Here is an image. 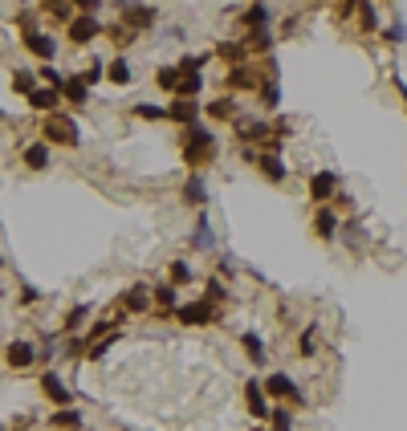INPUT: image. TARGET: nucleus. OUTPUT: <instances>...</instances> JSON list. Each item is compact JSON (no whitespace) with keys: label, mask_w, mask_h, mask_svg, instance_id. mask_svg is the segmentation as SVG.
I'll return each instance as SVG.
<instances>
[{"label":"nucleus","mask_w":407,"mask_h":431,"mask_svg":"<svg viewBox=\"0 0 407 431\" xmlns=\"http://www.w3.org/2000/svg\"><path fill=\"white\" fill-rule=\"evenodd\" d=\"M383 41H387V45H404L407 41V25H391V29H383Z\"/></svg>","instance_id":"nucleus-47"},{"label":"nucleus","mask_w":407,"mask_h":431,"mask_svg":"<svg viewBox=\"0 0 407 431\" xmlns=\"http://www.w3.org/2000/svg\"><path fill=\"white\" fill-rule=\"evenodd\" d=\"M204 114H208L212 123H236V98H212V102L204 106Z\"/></svg>","instance_id":"nucleus-21"},{"label":"nucleus","mask_w":407,"mask_h":431,"mask_svg":"<svg viewBox=\"0 0 407 431\" xmlns=\"http://www.w3.org/2000/svg\"><path fill=\"white\" fill-rule=\"evenodd\" d=\"M244 407H249L257 419H265V415H269V403H265V383H253V379L244 383Z\"/></svg>","instance_id":"nucleus-18"},{"label":"nucleus","mask_w":407,"mask_h":431,"mask_svg":"<svg viewBox=\"0 0 407 431\" xmlns=\"http://www.w3.org/2000/svg\"><path fill=\"white\" fill-rule=\"evenodd\" d=\"M200 102L196 98H171V106H167V118L171 123H180V127H191V123H200Z\"/></svg>","instance_id":"nucleus-7"},{"label":"nucleus","mask_w":407,"mask_h":431,"mask_svg":"<svg viewBox=\"0 0 407 431\" xmlns=\"http://www.w3.org/2000/svg\"><path fill=\"white\" fill-rule=\"evenodd\" d=\"M257 70L244 61V65H228V90H257Z\"/></svg>","instance_id":"nucleus-20"},{"label":"nucleus","mask_w":407,"mask_h":431,"mask_svg":"<svg viewBox=\"0 0 407 431\" xmlns=\"http://www.w3.org/2000/svg\"><path fill=\"white\" fill-rule=\"evenodd\" d=\"M359 29H362V33H379V12H375V0H362V4H359Z\"/></svg>","instance_id":"nucleus-31"},{"label":"nucleus","mask_w":407,"mask_h":431,"mask_svg":"<svg viewBox=\"0 0 407 431\" xmlns=\"http://www.w3.org/2000/svg\"><path fill=\"white\" fill-rule=\"evenodd\" d=\"M37 78H41L45 86H57V90H61V82H65V78H61V74H57V70H53L49 61H45V65H41V70H37Z\"/></svg>","instance_id":"nucleus-46"},{"label":"nucleus","mask_w":407,"mask_h":431,"mask_svg":"<svg viewBox=\"0 0 407 431\" xmlns=\"http://www.w3.org/2000/svg\"><path fill=\"white\" fill-rule=\"evenodd\" d=\"M25 49H29L33 57H41V61H53L57 41H53V37H45V33H37V29H25Z\"/></svg>","instance_id":"nucleus-15"},{"label":"nucleus","mask_w":407,"mask_h":431,"mask_svg":"<svg viewBox=\"0 0 407 431\" xmlns=\"http://www.w3.org/2000/svg\"><path fill=\"white\" fill-rule=\"evenodd\" d=\"M110 4H114V8L123 12V8H131V4H138V0H110Z\"/></svg>","instance_id":"nucleus-53"},{"label":"nucleus","mask_w":407,"mask_h":431,"mask_svg":"<svg viewBox=\"0 0 407 431\" xmlns=\"http://www.w3.org/2000/svg\"><path fill=\"white\" fill-rule=\"evenodd\" d=\"M359 4H362V0H338V17H342V21H351V17L359 12Z\"/></svg>","instance_id":"nucleus-49"},{"label":"nucleus","mask_w":407,"mask_h":431,"mask_svg":"<svg viewBox=\"0 0 407 431\" xmlns=\"http://www.w3.org/2000/svg\"><path fill=\"white\" fill-rule=\"evenodd\" d=\"M176 65H180V74H200V70L208 65V57H180Z\"/></svg>","instance_id":"nucleus-45"},{"label":"nucleus","mask_w":407,"mask_h":431,"mask_svg":"<svg viewBox=\"0 0 407 431\" xmlns=\"http://www.w3.org/2000/svg\"><path fill=\"white\" fill-rule=\"evenodd\" d=\"M135 118L159 123V118H167V110H163V106H155V102H138V106H135Z\"/></svg>","instance_id":"nucleus-36"},{"label":"nucleus","mask_w":407,"mask_h":431,"mask_svg":"<svg viewBox=\"0 0 407 431\" xmlns=\"http://www.w3.org/2000/svg\"><path fill=\"white\" fill-rule=\"evenodd\" d=\"M167 277H171V285H187V281H191V264H187V260H171Z\"/></svg>","instance_id":"nucleus-41"},{"label":"nucleus","mask_w":407,"mask_h":431,"mask_svg":"<svg viewBox=\"0 0 407 431\" xmlns=\"http://www.w3.org/2000/svg\"><path fill=\"white\" fill-rule=\"evenodd\" d=\"M298 350H302V358L310 362V358H317V338H314V326L310 330H302V338H298Z\"/></svg>","instance_id":"nucleus-37"},{"label":"nucleus","mask_w":407,"mask_h":431,"mask_svg":"<svg viewBox=\"0 0 407 431\" xmlns=\"http://www.w3.org/2000/svg\"><path fill=\"white\" fill-rule=\"evenodd\" d=\"M240 41L249 45V49H257V53H269V49H273V33H269V29H249V33H240Z\"/></svg>","instance_id":"nucleus-29"},{"label":"nucleus","mask_w":407,"mask_h":431,"mask_svg":"<svg viewBox=\"0 0 407 431\" xmlns=\"http://www.w3.org/2000/svg\"><path fill=\"white\" fill-rule=\"evenodd\" d=\"M61 98H65L70 106H86V98H90L86 78H65V82H61Z\"/></svg>","instance_id":"nucleus-22"},{"label":"nucleus","mask_w":407,"mask_h":431,"mask_svg":"<svg viewBox=\"0 0 407 431\" xmlns=\"http://www.w3.org/2000/svg\"><path fill=\"white\" fill-rule=\"evenodd\" d=\"M127 29H135V33H143V29H151L155 25V8L151 4H131V8H123V17H118Z\"/></svg>","instance_id":"nucleus-11"},{"label":"nucleus","mask_w":407,"mask_h":431,"mask_svg":"<svg viewBox=\"0 0 407 431\" xmlns=\"http://www.w3.org/2000/svg\"><path fill=\"white\" fill-rule=\"evenodd\" d=\"M306 191H310V200H314V204H330V200L342 191V179H338V171H314Z\"/></svg>","instance_id":"nucleus-5"},{"label":"nucleus","mask_w":407,"mask_h":431,"mask_svg":"<svg viewBox=\"0 0 407 431\" xmlns=\"http://www.w3.org/2000/svg\"><path fill=\"white\" fill-rule=\"evenodd\" d=\"M12 86H17V94H25V98H29V94L37 90V78H33L29 70H17V74H12Z\"/></svg>","instance_id":"nucleus-40"},{"label":"nucleus","mask_w":407,"mask_h":431,"mask_svg":"<svg viewBox=\"0 0 407 431\" xmlns=\"http://www.w3.org/2000/svg\"><path fill=\"white\" fill-rule=\"evenodd\" d=\"M216 57L228 61V65H244V61H249V45L244 41H225L220 49H216Z\"/></svg>","instance_id":"nucleus-25"},{"label":"nucleus","mask_w":407,"mask_h":431,"mask_svg":"<svg viewBox=\"0 0 407 431\" xmlns=\"http://www.w3.org/2000/svg\"><path fill=\"white\" fill-rule=\"evenodd\" d=\"M151 302H155V293H151L147 285H131V289L123 293V309H127V313H147Z\"/></svg>","instance_id":"nucleus-16"},{"label":"nucleus","mask_w":407,"mask_h":431,"mask_svg":"<svg viewBox=\"0 0 407 431\" xmlns=\"http://www.w3.org/2000/svg\"><path fill=\"white\" fill-rule=\"evenodd\" d=\"M342 232V216H338V208H330V204H317V216H314V236L317 240H334Z\"/></svg>","instance_id":"nucleus-6"},{"label":"nucleus","mask_w":407,"mask_h":431,"mask_svg":"<svg viewBox=\"0 0 407 431\" xmlns=\"http://www.w3.org/2000/svg\"><path fill=\"white\" fill-rule=\"evenodd\" d=\"M41 8H45L49 17L65 21V17H70V8H74V0H41Z\"/></svg>","instance_id":"nucleus-43"},{"label":"nucleus","mask_w":407,"mask_h":431,"mask_svg":"<svg viewBox=\"0 0 407 431\" xmlns=\"http://www.w3.org/2000/svg\"><path fill=\"white\" fill-rule=\"evenodd\" d=\"M180 200L187 204V208H204V204H208V183H204V175H200V171L180 187Z\"/></svg>","instance_id":"nucleus-13"},{"label":"nucleus","mask_w":407,"mask_h":431,"mask_svg":"<svg viewBox=\"0 0 407 431\" xmlns=\"http://www.w3.org/2000/svg\"><path fill=\"white\" fill-rule=\"evenodd\" d=\"M0 264H4V260H0Z\"/></svg>","instance_id":"nucleus-54"},{"label":"nucleus","mask_w":407,"mask_h":431,"mask_svg":"<svg viewBox=\"0 0 407 431\" xmlns=\"http://www.w3.org/2000/svg\"><path fill=\"white\" fill-rule=\"evenodd\" d=\"M102 78H106V61H90V70H86V86L102 82Z\"/></svg>","instance_id":"nucleus-48"},{"label":"nucleus","mask_w":407,"mask_h":431,"mask_svg":"<svg viewBox=\"0 0 407 431\" xmlns=\"http://www.w3.org/2000/svg\"><path fill=\"white\" fill-rule=\"evenodd\" d=\"M29 106H33V110H45V114H57V106H61V90L41 82V86L29 94Z\"/></svg>","instance_id":"nucleus-14"},{"label":"nucleus","mask_w":407,"mask_h":431,"mask_svg":"<svg viewBox=\"0 0 407 431\" xmlns=\"http://www.w3.org/2000/svg\"><path fill=\"white\" fill-rule=\"evenodd\" d=\"M49 423H53V428H65V431H78V428H82V411H74V407H61V411H57Z\"/></svg>","instance_id":"nucleus-33"},{"label":"nucleus","mask_w":407,"mask_h":431,"mask_svg":"<svg viewBox=\"0 0 407 431\" xmlns=\"http://www.w3.org/2000/svg\"><path fill=\"white\" fill-rule=\"evenodd\" d=\"M216 151H220L216 134H212V130H204L200 123H191V127L180 130V155H183V163H187L191 171L208 167V163L216 159Z\"/></svg>","instance_id":"nucleus-1"},{"label":"nucleus","mask_w":407,"mask_h":431,"mask_svg":"<svg viewBox=\"0 0 407 431\" xmlns=\"http://www.w3.org/2000/svg\"><path fill=\"white\" fill-rule=\"evenodd\" d=\"M106 37H110L114 45H131V41H135V29H127L123 21H114V25L106 29Z\"/></svg>","instance_id":"nucleus-38"},{"label":"nucleus","mask_w":407,"mask_h":431,"mask_svg":"<svg viewBox=\"0 0 407 431\" xmlns=\"http://www.w3.org/2000/svg\"><path fill=\"white\" fill-rule=\"evenodd\" d=\"M65 33H70V41H74V45H90L94 37L102 33V25L94 21L90 12H82V17H74V21H70V29H65Z\"/></svg>","instance_id":"nucleus-9"},{"label":"nucleus","mask_w":407,"mask_h":431,"mask_svg":"<svg viewBox=\"0 0 407 431\" xmlns=\"http://www.w3.org/2000/svg\"><path fill=\"white\" fill-rule=\"evenodd\" d=\"M114 342H118V334H110V338H98V342L90 346V362H102V358L114 350Z\"/></svg>","instance_id":"nucleus-42"},{"label":"nucleus","mask_w":407,"mask_h":431,"mask_svg":"<svg viewBox=\"0 0 407 431\" xmlns=\"http://www.w3.org/2000/svg\"><path fill=\"white\" fill-rule=\"evenodd\" d=\"M106 78H110L114 86H131V78H135V74H131V61H127V57L106 61Z\"/></svg>","instance_id":"nucleus-26"},{"label":"nucleus","mask_w":407,"mask_h":431,"mask_svg":"<svg viewBox=\"0 0 407 431\" xmlns=\"http://www.w3.org/2000/svg\"><path fill=\"white\" fill-rule=\"evenodd\" d=\"M240 346L249 350V362H257V366H265V362H269V358H265V342H261V334H253V330H249V334H240Z\"/></svg>","instance_id":"nucleus-27"},{"label":"nucleus","mask_w":407,"mask_h":431,"mask_svg":"<svg viewBox=\"0 0 407 431\" xmlns=\"http://www.w3.org/2000/svg\"><path fill=\"white\" fill-rule=\"evenodd\" d=\"M204 297H208V302H228V289H225V281H216V277H208V281H204Z\"/></svg>","instance_id":"nucleus-39"},{"label":"nucleus","mask_w":407,"mask_h":431,"mask_svg":"<svg viewBox=\"0 0 407 431\" xmlns=\"http://www.w3.org/2000/svg\"><path fill=\"white\" fill-rule=\"evenodd\" d=\"M155 86L163 90V94H176V86H180V65H159Z\"/></svg>","instance_id":"nucleus-30"},{"label":"nucleus","mask_w":407,"mask_h":431,"mask_svg":"<svg viewBox=\"0 0 407 431\" xmlns=\"http://www.w3.org/2000/svg\"><path fill=\"white\" fill-rule=\"evenodd\" d=\"M257 98H261V106H265V110H277V106H281V86H277V82H261V86H257Z\"/></svg>","instance_id":"nucleus-32"},{"label":"nucleus","mask_w":407,"mask_h":431,"mask_svg":"<svg viewBox=\"0 0 407 431\" xmlns=\"http://www.w3.org/2000/svg\"><path fill=\"white\" fill-rule=\"evenodd\" d=\"M191 249H200V253H212L216 249V232H212V220L200 212L196 220V232H191Z\"/></svg>","instance_id":"nucleus-19"},{"label":"nucleus","mask_w":407,"mask_h":431,"mask_svg":"<svg viewBox=\"0 0 407 431\" xmlns=\"http://www.w3.org/2000/svg\"><path fill=\"white\" fill-rule=\"evenodd\" d=\"M98 4H102V0H74V8H78V12H98Z\"/></svg>","instance_id":"nucleus-50"},{"label":"nucleus","mask_w":407,"mask_h":431,"mask_svg":"<svg viewBox=\"0 0 407 431\" xmlns=\"http://www.w3.org/2000/svg\"><path fill=\"white\" fill-rule=\"evenodd\" d=\"M41 390H45L49 403H57V407H70V403H74V390L65 387V383H61L53 370H45V375H41Z\"/></svg>","instance_id":"nucleus-12"},{"label":"nucleus","mask_w":407,"mask_h":431,"mask_svg":"<svg viewBox=\"0 0 407 431\" xmlns=\"http://www.w3.org/2000/svg\"><path fill=\"white\" fill-rule=\"evenodd\" d=\"M86 317H90V305H74V309L65 313V330H70V334H78V330L86 326Z\"/></svg>","instance_id":"nucleus-34"},{"label":"nucleus","mask_w":407,"mask_h":431,"mask_svg":"<svg viewBox=\"0 0 407 431\" xmlns=\"http://www.w3.org/2000/svg\"><path fill=\"white\" fill-rule=\"evenodd\" d=\"M41 134H45L49 147H78L82 138H78V127H74V118H65V114H49L45 127H41Z\"/></svg>","instance_id":"nucleus-2"},{"label":"nucleus","mask_w":407,"mask_h":431,"mask_svg":"<svg viewBox=\"0 0 407 431\" xmlns=\"http://www.w3.org/2000/svg\"><path fill=\"white\" fill-rule=\"evenodd\" d=\"M37 297H41V293H37L33 285H25V289H21V305H33V302H37Z\"/></svg>","instance_id":"nucleus-51"},{"label":"nucleus","mask_w":407,"mask_h":431,"mask_svg":"<svg viewBox=\"0 0 407 431\" xmlns=\"http://www.w3.org/2000/svg\"><path fill=\"white\" fill-rule=\"evenodd\" d=\"M257 171L265 175L269 183L281 187V183H285V175H289V167L281 163V151H261V155H257Z\"/></svg>","instance_id":"nucleus-8"},{"label":"nucleus","mask_w":407,"mask_h":431,"mask_svg":"<svg viewBox=\"0 0 407 431\" xmlns=\"http://www.w3.org/2000/svg\"><path fill=\"white\" fill-rule=\"evenodd\" d=\"M151 293H155V302L163 305V309H176V302H180L176 285H159V289H151Z\"/></svg>","instance_id":"nucleus-44"},{"label":"nucleus","mask_w":407,"mask_h":431,"mask_svg":"<svg viewBox=\"0 0 407 431\" xmlns=\"http://www.w3.org/2000/svg\"><path fill=\"white\" fill-rule=\"evenodd\" d=\"M220 317V309H216V302H187V305H176V322L180 326H212Z\"/></svg>","instance_id":"nucleus-4"},{"label":"nucleus","mask_w":407,"mask_h":431,"mask_svg":"<svg viewBox=\"0 0 407 431\" xmlns=\"http://www.w3.org/2000/svg\"><path fill=\"white\" fill-rule=\"evenodd\" d=\"M334 200H338V208H342V212H351V208H355V200H351V196H346V191H338V196H334Z\"/></svg>","instance_id":"nucleus-52"},{"label":"nucleus","mask_w":407,"mask_h":431,"mask_svg":"<svg viewBox=\"0 0 407 431\" xmlns=\"http://www.w3.org/2000/svg\"><path fill=\"white\" fill-rule=\"evenodd\" d=\"M269 431H273V428H269Z\"/></svg>","instance_id":"nucleus-55"},{"label":"nucleus","mask_w":407,"mask_h":431,"mask_svg":"<svg viewBox=\"0 0 407 431\" xmlns=\"http://www.w3.org/2000/svg\"><path fill=\"white\" fill-rule=\"evenodd\" d=\"M269 428H273V431H293V415H289L281 403L269 411Z\"/></svg>","instance_id":"nucleus-35"},{"label":"nucleus","mask_w":407,"mask_h":431,"mask_svg":"<svg viewBox=\"0 0 407 431\" xmlns=\"http://www.w3.org/2000/svg\"><path fill=\"white\" fill-rule=\"evenodd\" d=\"M236 138H240V143H261V147H265V143L273 138V130L265 127L261 118H236Z\"/></svg>","instance_id":"nucleus-10"},{"label":"nucleus","mask_w":407,"mask_h":431,"mask_svg":"<svg viewBox=\"0 0 407 431\" xmlns=\"http://www.w3.org/2000/svg\"><path fill=\"white\" fill-rule=\"evenodd\" d=\"M21 159H25V167H33V171H45L49 163H53V159H49V143L41 138V143L25 147V155H21Z\"/></svg>","instance_id":"nucleus-23"},{"label":"nucleus","mask_w":407,"mask_h":431,"mask_svg":"<svg viewBox=\"0 0 407 431\" xmlns=\"http://www.w3.org/2000/svg\"><path fill=\"white\" fill-rule=\"evenodd\" d=\"M196 94H204V74H180V86L171 98H196Z\"/></svg>","instance_id":"nucleus-28"},{"label":"nucleus","mask_w":407,"mask_h":431,"mask_svg":"<svg viewBox=\"0 0 407 431\" xmlns=\"http://www.w3.org/2000/svg\"><path fill=\"white\" fill-rule=\"evenodd\" d=\"M240 21H244V29H269V8H265V0H253V4H249V8H244V17H240Z\"/></svg>","instance_id":"nucleus-24"},{"label":"nucleus","mask_w":407,"mask_h":431,"mask_svg":"<svg viewBox=\"0 0 407 431\" xmlns=\"http://www.w3.org/2000/svg\"><path fill=\"white\" fill-rule=\"evenodd\" d=\"M265 395L269 399H277V403H298V407H306V395H302V387L285 375V370H273L269 379H265Z\"/></svg>","instance_id":"nucleus-3"},{"label":"nucleus","mask_w":407,"mask_h":431,"mask_svg":"<svg viewBox=\"0 0 407 431\" xmlns=\"http://www.w3.org/2000/svg\"><path fill=\"white\" fill-rule=\"evenodd\" d=\"M33 358H37V350L29 342H8V350H4V362L12 366V370H25V366H33Z\"/></svg>","instance_id":"nucleus-17"}]
</instances>
